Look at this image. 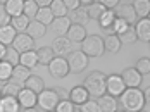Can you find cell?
I'll return each instance as SVG.
<instances>
[{
    "label": "cell",
    "mask_w": 150,
    "mask_h": 112,
    "mask_svg": "<svg viewBox=\"0 0 150 112\" xmlns=\"http://www.w3.org/2000/svg\"><path fill=\"white\" fill-rule=\"evenodd\" d=\"M66 61H67V66H69V73H74V74H79V73L86 71L88 62H90V59L81 50H73Z\"/></svg>",
    "instance_id": "5"
},
{
    "label": "cell",
    "mask_w": 150,
    "mask_h": 112,
    "mask_svg": "<svg viewBox=\"0 0 150 112\" xmlns=\"http://www.w3.org/2000/svg\"><path fill=\"white\" fill-rule=\"evenodd\" d=\"M74 112H79V109H74Z\"/></svg>",
    "instance_id": "48"
},
{
    "label": "cell",
    "mask_w": 150,
    "mask_h": 112,
    "mask_svg": "<svg viewBox=\"0 0 150 112\" xmlns=\"http://www.w3.org/2000/svg\"><path fill=\"white\" fill-rule=\"evenodd\" d=\"M23 88V83L14 80H9L4 86H2V95H7V97H17V93L21 92Z\"/></svg>",
    "instance_id": "25"
},
{
    "label": "cell",
    "mask_w": 150,
    "mask_h": 112,
    "mask_svg": "<svg viewBox=\"0 0 150 112\" xmlns=\"http://www.w3.org/2000/svg\"><path fill=\"white\" fill-rule=\"evenodd\" d=\"M121 47H122V45H121L119 38H117L116 35H109L104 40V50L110 52V54H117L121 50Z\"/></svg>",
    "instance_id": "28"
},
{
    "label": "cell",
    "mask_w": 150,
    "mask_h": 112,
    "mask_svg": "<svg viewBox=\"0 0 150 112\" xmlns=\"http://www.w3.org/2000/svg\"><path fill=\"white\" fill-rule=\"evenodd\" d=\"M0 112H21V105L16 97H0Z\"/></svg>",
    "instance_id": "16"
},
{
    "label": "cell",
    "mask_w": 150,
    "mask_h": 112,
    "mask_svg": "<svg viewBox=\"0 0 150 112\" xmlns=\"http://www.w3.org/2000/svg\"><path fill=\"white\" fill-rule=\"evenodd\" d=\"M71 24H79V26H85L90 19H88V14L85 9H78V11H73L71 12V17H69Z\"/></svg>",
    "instance_id": "31"
},
{
    "label": "cell",
    "mask_w": 150,
    "mask_h": 112,
    "mask_svg": "<svg viewBox=\"0 0 150 112\" xmlns=\"http://www.w3.org/2000/svg\"><path fill=\"white\" fill-rule=\"evenodd\" d=\"M59 102L60 98L57 97L54 88H45L42 93L36 95V105L40 107V111L43 112H54Z\"/></svg>",
    "instance_id": "4"
},
{
    "label": "cell",
    "mask_w": 150,
    "mask_h": 112,
    "mask_svg": "<svg viewBox=\"0 0 150 112\" xmlns=\"http://www.w3.org/2000/svg\"><path fill=\"white\" fill-rule=\"evenodd\" d=\"M23 7H24L23 0H7V2H4V9H5V12L9 14L11 19L23 16Z\"/></svg>",
    "instance_id": "17"
},
{
    "label": "cell",
    "mask_w": 150,
    "mask_h": 112,
    "mask_svg": "<svg viewBox=\"0 0 150 112\" xmlns=\"http://www.w3.org/2000/svg\"><path fill=\"white\" fill-rule=\"evenodd\" d=\"M62 2H64L66 9L71 11V12H73V11H78V9L81 7V5H79V0H62Z\"/></svg>",
    "instance_id": "43"
},
{
    "label": "cell",
    "mask_w": 150,
    "mask_h": 112,
    "mask_svg": "<svg viewBox=\"0 0 150 112\" xmlns=\"http://www.w3.org/2000/svg\"><path fill=\"white\" fill-rule=\"evenodd\" d=\"M16 36H17V33H16V30L11 24L0 28V43H2V45H5V47L12 45V42H14Z\"/></svg>",
    "instance_id": "22"
},
{
    "label": "cell",
    "mask_w": 150,
    "mask_h": 112,
    "mask_svg": "<svg viewBox=\"0 0 150 112\" xmlns=\"http://www.w3.org/2000/svg\"><path fill=\"white\" fill-rule=\"evenodd\" d=\"M30 23H31V19H28L24 14L19 16V17H12V19H11V26L16 30V33H26Z\"/></svg>",
    "instance_id": "27"
},
{
    "label": "cell",
    "mask_w": 150,
    "mask_h": 112,
    "mask_svg": "<svg viewBox=\"0 0 150 112\" xmlns=\"http://www.w3.org/2000/svg\"><path fill=\"white\" fill-rule=\"evenodd\" d=\"M17 102H19V105H21V109H33V107H36V93H33L31 90L28 88H21V92L17 93Z\"/></svg>",
    "instance_id": "12"
},
{
    "label": "cell",
    "mask_w": 150,
    "mask_h": 112,
    "mask_svg": "<svg viewBox=\"0 0 150 112\" xmlns=\"http://www.w3.org/2000/svg\"><path fill=\"white\" fill-rule=\"evenodd\" d=\"M54 90L60 100H69V90H66V88H54Z\"/></svg>",
    "instance_id": "44"
},
{
    "label": "cell",
    "mask_w": 150,
    "mask_h": 112,
    "mask_svg": "<svg viewBox=\"0 0 150 112\" xmlns=\"http://www.w3.org/2000/svg\"><path fill=\"white\" fill-rule=\"evenodd\" d=\"M105 9L98 4V2H93L90 7L86 9V14H88V19H97L98 21V17L102 16V12H104Z\"/></svg>",
    "instance_id": "37"
},
{
    "label": "cell",
    "mask_w": 150,
    "mask_h": 112,
    "mask_svg": "<svg viewBox=\"0 0 150 112\" xmlns=\"http://www.w3.org/2000/svg\"><path fill=\"white\" fill-rule=\"evenodd\" d=\"M50 48H52L54 57H64V55H69L73 52V43L66 36H57L52 42V47Z\"/></svg>",
    "instance_id": "11"
},
{
    "label": "cell",
    "mask_w": 150,
    "mask_h": 112,
    "mask_svg": "<svg viewBox=\"0 0 150 112\" xmlns=\"http://www.w3.org/2000/svg\"><path fill=\"white\" fill-rule=\"evenodd\" d=\"M24 88H28V90H31L33 93H42L43 90H45V81L42 80L40 76H35V74H31L28 80L24 81V85H23Z\"/></svg>",
    "instance_id": "19"
},
{
    "label": "cell",
    "mask_w": 150,
    "mask_h": 112,
    "mask_svg": "<svg viewBox=\"0 0 150 112\" xmlns=\"http://www.w3.org/2000/svg\"><path fill=\"white\" fill-rule=\"evenodd\" d=\"M12 66L7 64L5 61H0V90H2V86L7 83V81L12 78Z\"/></svg>",
    "instance_id": "30"
},
{
    "label": "cell",
    "mask_w": 150,
    "mask_h": 112,
    "mask_svg": "<svg viewBox=\"0 0 150 112\" xmlns=\"http://www.w3.org/2000/svg\"><path fill=\"white\" fill-rule=\"evenodd\" d=\"M91 4H93V0H79V5H83V7H86V9L90 7Z\"/></svg>",
    "instance_id": "45"
},
{
    "label": "cell",
    "mask_w": 150,
    "mask_h": 112,
    "mask_svg": "<svg viewBox=\"0 0 150 112\" xmlns=\"http://www.w3.org/2000/svg\"><path fill=\"white\" fill-rule=\"evenodd\" d=\"M0 97H2V90H0Z\"/></svg>",
    "instance_id": "50"
},
{
    "label": "cell",
    "mask_w": 150,
    "mask_h": 112,
    "mask_svg": "<svg viewBox=\"0 0 150 112\" xmlns=\"http://www.w3.org/2000/svg\"><path fill=\"white\" fill-rule=\"evenodd\" d=\"M88 59L90 57H100L104 54V38L98 35H88L83 42H81V48H79Z\"/></svg>",
    "instance_id": "3"
},
{
    "label": "cell",
    "mask_w": 150,
    "mask_h": 112,
    "mask_svg": "<svg viewBox=\"0 0 150 112\" xmlns=\"http://www.w3.org/2000/svg\"><path fill=\"white\" fill-rule=\"evenodd\" d=\"M86 36H88L86 28H85V26H79V24H71L69 30H67V33H66V38H67L71 43H81Z\"/></svg>",
    "instance_id": "13"
},
{
    "label": "cell",
    "mask_w": 150,
    "mask_h": 112,
    "mask_svg": "<svg viewBox=\"0 0 150 112\" xmlns=\"http://www.w3.org/2000/svg\"><path fill=\"white\" fill-rule=\"evenodd\" d=\"M5 50H7V47L0 43V61H4V55H5Z\"/></svg>",
    "instance_id": "46"
},
{
    "label": "cell",
    "mask_w": 150,
    "mask_h": 112,
    "mask_svg": "<svg viewBox=\"0 0 150 112\" xmlns=\"http://www.w3.org/2000/svg\"><path fill=\"white\" fill-rule=\"evenodd\" d=\"M7 24H11V17H9V14L5 12L4 2H2V4H0V28H2V26H7Z\"/></svg>",
    "instance_id": "42"
},
{
    "label": "cell",
    "mask_w": 150,
    "mask_h": 112,
    "mask_svg": "<svg viewBox=\"0 0 150 112\" xmlns=\"http://www.w3.org/2000/svg\"><path fill=\"white\" fill-rule=\"evenodd\" d=\"M12 48L17 54H24V52H31L35 50V40L26 33H17V36L12 42Z\"/></svg>",
    "instance_id": "9"
},
{
    "label": "cell",
    "mask_w": 150,
    "mask_h": 112,
    "mask_svg": "<svg viewBox=\"0 0 150 112\" xmlns=\"http://www.w3.org/2000/svg\"><path fill=\"white\" fill-rule=\"evenodd\" d=\"M19 66L26 67V69H35L38 66V59H36V52L31 50V52H24V54H19Z\"/></svg>",
    "instance_id": "20"
},
{
    "label": "cell",
    "mask_w": 150,
    "mask_h": 112,
    "mask_svg": "<svg viewBox=\"0 0 150 112\" xmlns=\"http://www.w3.org/2000/svg\"><path fill=\"white\" fill-rule=\"evenodd\" d=\"M133 4V11H135L136 17H142V19H147L150 14V2L149 0H136L131 2Z\"/></svg>",
    "instance_id": "24"
},
{
    "label": "cell",
    "mask_w": 150,
    "mask_h": 112,
    "mask_svg": "<svg viewBox=\"0 0 150 112\" xmlns=\"http://www.w3.org/2000/svg\"><path fill=\"white\" fill-rule=\"evenodd\" d=\"M54 19H55V17L52 16V12H50V7H48V9H38V12H36V19H35V21L42 23L43 26H50Z\"/></svg>",
    "instance_id": "34"
},
{
    "label": "cell",
    "mask_w": 150,
    "mask_h": 112,
    "mask_svg": "<svg viewBox=\"0 0 150 112\" xmlns=\"http://www.w3.org/2000/svg\"><path fill=\"white\" fill-rule=\"evenodd\" d=\"M79 112H100L97 100H88L83 105H79Z\"/></svg>",
    "instance_id": "41"
},
{
    "label": "cell",
    "mask_w": 150,
    "mask_h": 112,
    "mask_svg": "<svg viewBox=\"0 0 150 112\" xmlns=\"http://www.w3.org/2000/svg\"><path fill=\"white\" fill-rule=\"evenodd\" d=\"M47 33V26H43L42 23L38 21H31L28 30H26V35H30L33 40H38V38H43Z\"/></svg>",
    "instance_id": "23"
},
{
    "label": "cell",
    "mask_w": 150,
    "mask_h": 112,
    "mask_svg": "<svg viewBox=\"0 0 150 112\" xmlns=\"http://www.w3.org/2000/svg\"><path fill=\"white\" fill-rule=\"evenodd\" d=\"M105 73L102 71H91L90 74L85 78V90L88 92V95L93 98H100L105 95Z\"/></svg>",
    "instance_id": "2"
},
{
    "label": "cell",
    "mask_w": 150,
    "mask_h": 112,
    "mask_svg": "<svg viewBox=\"0 0 150 112\" xmlns=\"http://www.w3.org/2000/svg\"><path fill=\"white\" fill-rule=\"evenodd\" d=\"M116 112H124V111H116Z\"/></svg>",
    "instance_id": "49"
},
{
    "label": "cell",
    "mask_w": 150,
    "mask_h": 112,
    "mask_svg": "<svg viewBox=\"0 0 150 112\" xmlns=\"http://www.w3.org/2000/svg\"><path fill=\"white\" fill-rule=\"evenodd\" d=\"M138 112H145V111H138Z\"/></svg>",
    "instance_id": "51"
},
{
    "label": "cell",
    "mask_w": 150,
    "mask_h": 112,
    "mask_svg": "<svg viewBox=\"0 0 150 112\" xmlns=\"http://www.w3.org/2000/svg\"><path fill=\"white\" fill-rule=\"evenodd\" d=\"M47 67L55 80H64L69 74V66H67V61L64 57H54Z\"/></svg>",
    "instance_id": "8"
},
{
    "label": "cell",
    "mask_w": 150,
    "mask_h": 112,
    "mask_svg": "<svg viewBox=\"0 0 150 112\" xmlns=\"http://www.w3.org/2000/svg\"><path fill=\"white\" fill-rule=\"evenodd\" d=\"M69 100L74 104V105H83L85 102H88L90 100V95H88V92L85 90V86L83 85H78L74 88H71L69 90Z\"/></svg>",
    "instance_id": "14"
},
{
    "label": "cell",
    "mask_w": 150,
    "mask_h": 112,
    "mask_svg": "<svg viewBox=\"0 0 150 112\" xmlns=\"http://www.w3.org/2000/svg\"><path fill=\"white\" fill-rule=\"evenodd\" d=\"M50 12L54 17H67V9L62 0H52L50 4Z\"/></svg>",
    "instance_id": "33"
},
{
    "label": "cell",
    "mask_w": 150,
    "mask_h": 112,
    "mask_svg": "<svg viewBox=\"0 0 150 112\" xmlns=\"http://www.w3.org/2000/svg\"><path fill=\"white\" fill-rule=\"evenodd\" d=\"M36 59H38V64L48 66V64H50V61L54 59L52 48H50V47H40L38 50H36Z\"/></svg>",
    "instance_id": "29"
},
{
    "label": "cell",
    "mask_w": 150,
    "mask_h": 112,
    "mask_svg": "<svg viewBox=\"0 0 150 112\" xmlns=\"http://www.w3.org/2000/svg\"><path fill=\"white\" fill-rule=\"evenodd\" d=\"M117 38H119L121 45H122V43H135L136 40H138V38H136V33H135V26H128V30L124 33H121Z\"/></svg>",
    "instance_id": "35"
},
{
    "label": "cell",
    "mask_w": 150,
    "mask_h": 112,
    "mask_svg": "<svg viewBox=\"0 0 150 112\" xmlns=\"http://www.w3.org/2000/svg\"><path fill=\"white\" fill-rule=\"evenodd\" d=\"M121 104H122V111L124 112H138L143 111L145 107V97L140 88H126L124 93L119 97Z\"/></svg>",
    "instance_id": "1"
},
{
    "label": "cell",
    "mask_w": 150,
    "mask_h": 112,
    "mask_svg": "<svg viewBox=\"0 0 150 112\" xmlns=\"http://www.w3.org/2000/svg\"><path fill=\"white\" fill-rule=\"evenodd\" d=\"M69 26H71L69 17H55V19L52 21V24H50V28L57 33L59 36H66V33H67V30H69Z\"/></svg>",
    "instance_id": "21"
},
{
    "label": "cell",
    "mask_w": 150,
    "mask_h": 112,
    "mask_svg": "<svg viewBox=\"0 0 150 112\" xmlns=\"http://www.w3.org/2000/svg\"><path fill=\"white\" fill-rule=\"evenodd\" d=\"M135 33H136V38H138V40L149 43L150 42V19L149 17H147V19H140V21H136Z\"/></svg>",
    "instance_id": "15"
},
{
    "label": "cell",
    "mask_w": 150,
    "mask_h": 112,
    "mask_svg": "<svg viewBox=\"0 0 150 112\" xmlns=\"http://www.w3.org/2000/svg\"><path fill=\"white\" fill-rule=\"evenodd\" d=\"M119 76L126 88H138L142 85V81H143V76L136 71L135 67H126Z\"/></svg>",
    "instance_id": "10"
},
{
    "label": "cell",
    "mask_w": 150,
    "mask_h": 112,
    "mask_svg": "<svg viewBox=\"0 0 150 112\" xmlns=\"http://www.w3.org/2000/svg\"><path fill=\"white\" fill-rule=\"evenodd\" d=\"M114 21H116V14H114V11H104L102 16L98 17V24H100V28H102V30H107V33L110 31Z\"/></svg>",
    "instance_id": "26"
},
{
    "label": "cell",
    "mask_w": 150,
    "mask_h": 112,
    "mask_svg": "<svg viewBox=\"0 0 150 112\" xmlns=\"http://www.w3.org/2000/svg\"><path fill=\"white\" fill-rule=\"evenodd\" d=\"M97 104H98L100 112H116L117 111V100H116L114 97L107 95V93H105L104 97H100V98L97 100Z\"/></svg>",
    "instance_id": "18"
},
{
    "label": "cell",
    "mask_w": 150,
    "mask_h": 112,
    "mask_svg": "<svg viewBox=\"0 0 150 112\" xmlns=\"http://www.w3.org/2000/svg\"><path fill=\"white\" fill-rule=\"evenodd\" d=\"M74 109H76V105L71 100H60L54 112H74Z\"/></svg>",
    "instance_id": "40"
},
{
    "label": "cell",
    "mask_w": 150,
    "mask_h": 112,
    "mask_svg": "<svg viewBox=\"0 0 150 112\" xmlns=\"http://www.w3.org/2000/svg\"><path fill=\"white\" fill-rule=\"evenodd\" d=\"M23 112H40L36 107H33V109H23Z\"/></svg>",
    "instance_id": "47"
},
{
    "label": "cell",
    "mask_w": 150,
    "mask_h": 112,
    "mask_svg": "<svg viewBox=\"0 0 150 112\" xmlns=\"http://www.w3.org/2000/svg\"><path fill=\"white\" fill-rule=\"evenodd\" d=\"M4 61H5L7 64H11L12 67H16V66L19 64V54H17L12 47H7L5 55H4Z\"/></svg>",
    "instance_id": "38"
},
{
    "label": "cell",
    "mask_w": 150,
    "mask_h": 112,
    "mask_svg": "<svg viewBox=\"0 0 150 112\" xmlns=\"http://www.w3.org/2000/svg\"><path fill=\"white\" fill-rule=\"evenodd\" d=\"M114 14H116L117 19H122L129 26H135L136 21H138L135 11H133V4L131 2H117V5L114 7Z\"/></svg>",
    "instance_id": "6"
},
{
    "label": "cell",
    "mask_w": 150,
    "mask_h": 112,
    "mask_svg": "<svg viewBox=\"0 0 150 112\" xmlns=\"http://www.w3.org/2000/svg\"><path fill=\"white\" fill-rule=\"evenodd\" d=\"M31 76V71L30 69H26V67H23V66H16L14 69H12V78L11 80H14V81H19V83H23L24 85V81L28 80Z\"/></svg>",
    "instance_id": "32"
},
{
    "label": "cell",
    "mask_w": 150,
    "mask_h": 112,
    "mask_svg": "<svg viewBox=\"0 0 150 112\" xmlns=\"http://www.w3.org/2000/svg\"><path fill=\"white\" fill-rule=\"evenodd\" d=\"M38 12V5H36V0H26L24 2V7H23V14L31 19V17H36Z\"/></svg>",
    "instance_id": "36"
},
{
    "label": "cell",
    "mask_w": 150,
    "mask_h": 112,
    "mask_svg": "<svg viewBox=\"0 0 150 112\" xmlns=\"http://www.w3.org/2000/svg\"><path fill=\"white\" fill-rule=\"evenodd\" d=\"M135 69L142 74V76H149V73H150V61H149V57H142V59H138Z\"/></svg>",
    "instance_id": "39"
},
{
    "label": "cell",
    "mask_w": 150,
    "mask_h": 112,
    "mask_svg": "<svg viewBox=\"0 0 150 112\" xmlns=\"http://www.w3.org/2000/svg\"><path fill=\"white\" fill-rule=\"evenodd\" d=\"M124 90H126V86H124L119 74H107L105 76V93L107 95L117 98L124 93Z\"/></svg>",
    "instance_id": "7"
}]
</instances>
